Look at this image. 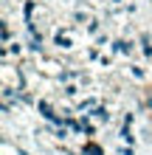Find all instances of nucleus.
Instances as JSON below:
<instances>
[{
	"label": "nucleus",
	"instance_id": "1",
	"mask_svg": "<svg viewBox=\"0 0 152 155\" xmlns=\"http://www.w3.org/2000/svg\"><path fill=\"white\" fill-rule=\"evenodd\" d=\"M85 152H90V155H102V150H99V147H93V144H87Z\"/></svg>",
	"mask_w": 152,
	"mask_h": 155
}]
</instances>
